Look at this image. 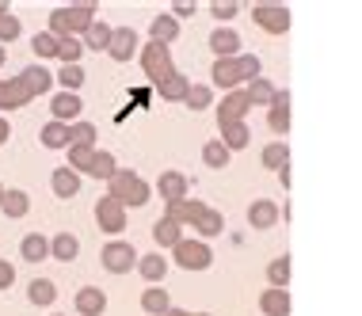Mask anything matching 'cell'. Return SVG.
<instances>
[{
    "label": "cell",
    "mask_w": 362,
    "mask_h": 316,
    "mask_svg": "<svg viewBox=\"0 0 362 316\" xmlns=\"http://www.w3.org/2000/svg\"><path fill=\"white\" fill-rule=\"evenodd\" d=\"M95 23V8L92 4H69V8H54L50 12V31L54 38H84V31Z\"/></svg>",
    "instance_id": "1"
},
{
    "label": "cell",
    "mask_w": 362,
    "mask_h": 316,
    "mask_svg": "<svg viewBox=\"0 0 362 316\" xmlns=\"http://www.w3.org/2000/svg\"><path fill=\"white\" fill-rule=\"evenodd\" d=\"M149 183L141 180L138 172H130V168H119V172L107 180V199H115L122 206V210H130V206H145L149 202Z\"/></svg>",
    "instance_id": "2"
},
{
    "label": "cell",
    "mask_w": 362,
    "mask_h": 316,
    "mask_svg": "<svg viewBox=\"0 0 362 316\" xmlns=\"http://www.w3.org/2000/svg\"><path fill=\"white\" fill-rule=\"evenodd\" d=\"M141 73L149 76L153 84H164V81H168V76L175 73V62H172V50H168V46L145 42V50H141Z\"/></svg>",
    "instance_id": "3"
},
{
    "label": "cell",
    "mask_w": 362,
    "mask_h": 316,
    "mask_svg": "<svg viewBox=\"0 0 362 316\" xmlns=\"http://www.w3.org/2000/svg\"><path fill=\"white\" fill-rule=\"evenodd\" d=\"M100 259H103V271L126 274V271H134V267H138V252H134L130 240H107L103 252H100Z\"/></svg>",
    "instance_id": "4"
},
{
    "label": "cell",
    "mask_w": 362,
    "mask_h": 316,
    "mask_svg": "<svg viewBox=\"0 0 362 316\" xmlns=\"http://www.w3.org/2000/svg\"><path fill=\"white\" fill-rule=\"evenodd\" d=\"M172 252H175V263H180L183 271H206L214 263V252L206 248V240H187V236H183Z\"/></svg>",
    "instance_id": "5"
},
{
    "label": "cell",
    "mask_w": 362,
    "mask_h": 316,
    "mask_svg": "<svg viewBox=\"0 0 362 316\" xmlns=\"http://www.w3.org/2000/svg\"><path fill=\"white\" fill-rule=\"evenodd\" d=\"M252 19H256V27H263L267 35H286L290 31V8H282V4H256L252 8Z\"/></svg>",
    "instance_id": "6"
},
{
    "label": "cell",
    "mask_w": 362,
    "mask_h": 316,
    "mask_svg": "<svg viewBox=\"0 0 362 316\" xmlns=\"http://www.w3.org/2000/svg\"><path fill=\"white\" fill-rule=\"evenodd\" d=\"M252 111L248 95H244V88H233V92L221 95V107H218V126H229V122H244Z\"/></svg>",
    "instance_id": "7"
},
{
    "label": "cell",
    "mask_w": 362,
    "mask_h": 316,
    "mask_svg": "<svg viewBox=\"0 0 362 316\" xmlns=\"http://www.w3.org/2000/svg\"><path fill=\"white\" fill-rule=\"evenodd\" d=\"M267 126H271V134H279L286 141V134H290V92L286 88H279L275 100L267 103Z\"/></svg>",
    "instance_id": "8"
},
{
    "label": "cell",
    "mask_w": 362,
    "mask_h": 316,
    "mask_svg": "<svg viewBox=\"0 0 362 316\" xmlns=\"http://www.w3.org/2000/svg\"><path fill=\"white\" fill-rule=\"evenodd\" d=\"M95 225H100L103 233L119 236V233L126 229V210H122L115 199H107V194H103V199L95 202Z\"/></svg>",
    "instance_id": "9"
},
{
    "label": "cell",
    "mask_w": 362,
    "mask_h": 316,
    "mask_svg": "<svg viewBox=\"0 0 362 316\" xmlns=\"http://www.w3.org/2000/svg\"><path fill=\"white\" fill-rule=\"evenodd\" d=\"M81 111H84V103H81V95H76V92H57L50 100V118H54V122L73 126L76 118H81Z\"/></svg>",
    "instance_id": "10"
},
{
    "label": "cell",
    "mask_w": 362,
    "mask_h": 316,
    "mask_svg": "<svg viewBox=\"0 0 362 316\" xmlns=\"http://www.w3.org/2000/svg\"><path fill=\"white\" fill-rule=\"evenodd\" d=\"M16 81L23 84V88H27V95L35 100V95H46V92L54 88V73H50L46 65H27L23 73L16 76Z\"/></svg>",
    "instance_id": "11"
},
{
    "label": "cell",
    "mask_w": 362,
    "mask_h": 316,
    "mask_svg": "<svg viewBox=\"0 0 362 316\" xmlns=\"http://www.w3.org/2000/svg\"><path fill=\"white\" fill-rule=\"evenodd\" d=\"M107 54H111L115 62H130V57L138 54V31H134V27H115Z\"/></svg>",
    "instance_id": "12"
},
{
    "label": "cell",
    "mask_w": 362,
    "mask_h": 316,
    "mask_svg": "<svg viewBox=\"0 0 362 316\" xmlns=\"http://www.w3.org/2000/svg\"><path fill=\"white\" fill-rule=\"evenodd\" d=\"M279 217H282V210H279V202H271V199H256L248 206V225L252 229H275L279 225Z\"/></svg>",
    "instance_id": "13"
},
{
    "label": "cell",
    "mask_w": 362,
    "mask_h": 316,
    "mask_svg": "<svg viewBox=\"0 0 362 316\" xmlns=\"http://www.w3.org/2000/svg\"><path fill=\"white\" fill-rule=\"evenodd\" d=\"M76 312L81 316H103L107 312V293L100 286H81V290H76Z\"/></svg>",
    "instance_id": "14"
},
{
    "label": "cell",
    "mask_w": 362,
    "mask_h": 316,
    "mask_svg": "<svg viewBox=\"0 0 362 316\" xmlns=\"http://www.w3.org/2000/svg\"><path fill=\"white\" fill-rule=\"evenodd\" d=\"M210 50H214V57H237L240 54V35L233 31V27H214Z\"/></svg>",
    "instance_id": "15"
},
{
    "label": "cell",
    "mask_w": 362,
    "mask_h": 316,
    "mask_svg": "<svg viewBox=\"0 0 362 316\" xmlns=\"http://www.w3.org/2000/svg\"><path fill=\"white\" fill-rule=\"evenodd\" d=\"M187 187L191 180L183 172H164L160 180H156V191H160V199L164 202H180V199H187Z\"/></svg>",
    "instance_id": "16"
},
{
    "label": "cell",
    "mask_w": 362,
    "mask_h": 316,
    "mask_svg": "<svg viewBox=\"0 0 362 316\" xmlns=\"http://www.w3.org/2000/svg\"><path fill=\"white\" fill-rule=\"evenodd\" d=\"M31 103V95H27V88L16 81V76H8V81H0V111H19V107Z\"/></svg>",
    "instance_id": "17"
},
{
    "label": "cell",
    "mask_w": 362,
    "mask_h": 316,
    "mask_svg": "<svg viewBox=\"0 0 362 316\" xmlns=\"http://www.w3.org/2000/svg\"><path fill=\"white\" fill-rule=\"evenodd\" d=\"M210 81L214 88H225V92H233V88L240 84V69H237V57H218L210 69Z\"/></svg>",
    "instance_id": "18"
},
{
    "label": "cell",
    "mask_w": 362,
    "mask_h": 316,
    "mask_svg": "<svg viewBox=\"0 0 362 316\" xmlns=\"http://www.w3.org/2000/svg\"><path fill=\"white\" fill-rule=\"evenodd\" d=\"M134 271L141 274L149 286H156V282H164V274H168V259H164L160 252H149V255H138V267Z\"/></svg>",
    "instance_id": "19"
},
{
    "label": "cell",
    "mask_w": 362,
    "mask_h": 316,
    "mask_svg": "<svg viewBox=\"0 0 362 316\" xmlns=\"http://www.w3.org/2000/svg\"><path fill=\"white\" fill-rule=\"evenodd\" d=\"M259 312L263 316H290V290L267 286V290L259 293Z\"/></svg>",
    "instance_id": "20"
},
{
    "label": "cell",
    "mask_w": 362,
    "mask_h": 316,
    "mask_svg": "<svg viewBox=\"0 0 362 316\" xmlns=\"http://www.w3.org/2000/svg\"><path fill=\"white\" fill-rule=\"evenodd\" d=\"M202 206H206V202H199V199H180V202H168L164 217H168V221H175V225L183 229V225H194V217L202 213Z\"/></svg>",
    "instance_id": "21"
},
{
    "label": "cell",
    "mask_w": 362,
    "mask_h": 316,
    "mask_svg": "<svg viewBox=\"0 0 362 316\" xmlns=\"http://www.w3.org/2000/svg\"><path fill=\"white\" fill-rule=\"evenodd\" d=\"M50 187H54V194L57 199H76L81 194V175L73 172V168H57V172L50 175Z\"/></svg>",
    "instance_id": "22"
},
{
    "label": "cell",
    "mask_w": 362,
    "mask_h": 316,
    "mask_svg": "<svg viewBox=\"0 0 362 316\" xmlns=\"http://www.w3.org/2000/svg\"><path fill=\"white\" fill-rule=\"evenodd\" d=\"M19 255H23L27 263H42L46 255H50V236H42V233H27L23 240H19Z\"/></svg>",
    "instance_id": "23"
},
{
    "label": "cell",
    "mask_w": 362,
    "mask_h": 316,
    "mask_svg": "<svg viewBox=\"0 0 362 316\" xmlns=\"http://www.w3.org/2000/svg\"><path fill=\"white\" fill-rule=\"evenodd\" d=\"M50 255L57 263H73L76 255H81V240H76V233H57L50 236Z\"/></svg>",
    "instance_id": "24"
},
{
    "label": "cell",
    "mask_w": 362,
    "mask_h": 316,
    "mask_svg": "<svg viewBox=\"0 0 362 316\" xmlns=\"http://www.w3.org/2000/svg\"><path fill=\"white\" fill-rule=\"evenodd\" d=\"M0 210L12 217V221H16V217H27V213H31V194L12 187V191H4V199H0Z\"/></svg>",
    "instance_id": "25"
},
{
    "label": "cell",
    "mask_w": 362,
    "mask_h": 316,
    "mask_svg": "<svg viewBox=\"0 0 362 316\" xmlns=\"http://www.w3.org/2000/svg\"><path fill=\"white\" fill-rule=\"evenodd\" d=\"M141 309L149 312V316H164L172 309V298H168V290L164 286H149V290L141 293Z\"/></svg>",
    "instance_id": "26"
},
{
    "label": "cell",
    "mask_w": 362,
    "mask_h": 316,
    "mask_svg": "<svg viewBox=\"0 0 362 316\" xmlns=\"http://www.w3.org/2000/svg\"><path fill=\"white\" fill-rule=\"evenodd\" d=\"M221 229H225V217H221V210H210V206H202V213L194 217V233L199 236H221Z\"/></svg>",
    "instance_id": "27"
},
{
    "label": "cell",
    "mask_w": 362,
    "mask_h": 316,
    "mask_svg": "<svg viewBox=\"0 0 362 316\" xmlns=\"http://www.w3.org/2000/svg\"><path fill=\"white\" fill-rule=\"evenodd\" d=\"M218 141H221L229 153L244 149V145L252 141V134H248V122H229V126H221V137H218Z\"/></svg>",
    "instance_id": "28"
},
{
    "label": "cell",
    "mask_w": 362,
    "mask_h": 316,
    "mask_svg": "<svg viewBox=\"0 0 362 316\" xmlns=\"http://www.w3.org/2000/svg\"><path fill=\"white\" fill-rule=\"evenodd\" d=\"M275 92H279V88L271 84L267 76H256V81H248V88H244V95H248L252 107H267L271 100H275Z\"/></svg>",
    "instance_id": "29"
},
{
    "label": "cell",
    "mask_w": 362,
    "mask_h": 316,
    "mask_svg": "<svg viewBox=\"0 0 362 316\" xmlns=\"http://www.w3.org/2000/svg\"><path fill=\"white\" fill-rule=\"evenodd\" d=\"M38 141H42L46 149H69V126L50 118V122L42 126V134H38Z\"/></svg>",
    "instance_id": "30"
},
{
    "label": "cell",
    "mask_w": 362,
    "mask_h": 316,
    "mask_svg": "<svg viewBox=\"0 0 362 316\" xmlns=\"http://www.w3.org/2000/svg\"><path fill=\"white\" fill-rule=\"evenodd\" d=\"M115 172H119L115 156L107 153V149H95V153H92V164H88V172H84V175H92V180H103V183H107Z\"/></svg>",
    "instance_id": "31"
},
{
    "label": "cell",
    "mask_w": 362,
    "mask_h": 316,
    "mask_svg": "<svg viewBox=\"0 0 362 316\" xmlns=\"http://www.w3.org/2000/svg\"><path fill=\"white\" fill-rule=\"evenodd\" d=\"M180 35V23H175V19L164 12V16H156L153 23H149V42H160V46H168L172 38Z\"/></svg>",
    "instance_id": "32"
},
{
    "label": "cell",
    "mask_w": 362,
    "mask_h": 316,
    "mask_svg": "<svg viewBox=\"0 0 362 316\" xmlns=\"http://www.w3.org/2000/svg\"><path fill=\"white\" fill-rule=\"evenodd\" d=\"M111 31H115L111 23H103V19H95V23L84 31L81 46H88V50H107V46H111Z\"/></svg>",
    "instance_id": "33"
},
{
    "label": "cell",
    "mask_w": 362,
    "mask_h": 316,
    "mask_svg": "<svg viewBox=\"0 0 362 316\" xmlns=\"http://www.w3.org/2000/svg\"><path fill=\"white\" fill-rule=\"evenodd\" d=\"M153 240H156V248H175V244L183 240V229L175 221H168V217H160V221L153 225Z\"/></svg>",
    "instance_id": "34"
},
{
    "label": "cell",
    "mask_w": 362,
    "mask_h": 316,
    "mask_svg": "<svg viewBox=\"0 0 362 316\" xmlns=\"http://www.w3.org/2000/svg\"><path fill=\"white\" fill-rule=\"evenodd\" d=\"M187 88L191 81L183 73H172L164 84H156V92H160V100H168V103H183V95H187Z\"/></svg>",
    "instance_id": "35"
},
{
    "label": "cell",
    "mask_w": 362,
    "mask_h": 316,
    "mask_svg": "<svg viewBox=\"0 0 362 316\" xmlns=\"http://www.w3.org/2000/svg\"><path fill=\"white\" fill-rule=\"evenodd\" d=\"M259 160H263V168L279 172V168H286V164H290V145H286V141H271V145H263Z\"/></svg>",
    "instance_id": "36"
},
{
    "label": "cell",
    "mask_w": 362,
    "mask_h": 316,
    "mask_svg": "<svg viewBox=\"0 0 362 316\" xmlns=\"http://www.w3.org/2000/svg\"><path fill=\"white\" fill-rule=\"evenodd\" d=\"M54 298H57V286H54L50 279H35L31 286H27V301H31V305H38V309H46V305H54Z\"/></svg>",
    "instance_id": "37"
},
{
    "label": "cell",
    "mask_w": 362,
    "mask_h": 316,
    "mask_svg": "<svg viewBox=\"0 0 362 316\" xmlns=\"http://www.w3.org/2000/svg\"><path fill=\"white\" fill-rule=\"evenodd\" d=\"M229 160H233V153L225 149L221 141H206V145H202V164H206V168H214V172H221V168H229Z\"/></svg>",
    "instance_id": "38"
},
{
    "label": "cell",
    "mask_w": 362,
    "mask_h": 316,
    "mask_svg": "<svg viewBox=\"0 0 362 316\" xmlns=\"http://www.w3.org/2000/svg\"><path fill=\"white\" fill-rule=\"evenodd\" d=\"M267 282L275 286V290H286V282H290V255L286 252L267 263Z\"/></svg>",
    "instance_id": "39"
},
{
    "label": "cell",
    "mask_w": 362,
    "mask_h": 316,
    "mask_svg": "<svg viewBox=\"0 0 362 316\" xmlns=\"http://www.w3.org/2000/svg\"><path fill=\"white\" fill-rule=\"evenodd\" d=\"M183 103H187L191 111H206V107L214 103V88L210 84H191L187 95H183Z\"/></svg>",
    "instance_id": "40"
},
{
    "label": "cell",
    "mask_w": 362,
    "mask_h": 316,
    "mask_svg": "<svg viewBox=\"0 0 362 316\" xmlns=\"http://www.w3.org/2000/svg\"><path fill=\"white\" fill-rule=\"evenodd\" d=\"M81 54H84L81 38H57V62L62 65H81Z\"/></svg>",
    "instance_id": "41"
},
{
    "label": "cell",
    "mask_w": 362,
    "mask_h": 316,
    "mask_svg": "<svg viewBox=\"0 0 362 316\" xmlns=\"http://www.w3.org/2000/svg\"><path fill=\"white\" fill-rule=\"evenodd\" d=\"M19 35H23V27H19V16H12L8 8H0V46H4V42H16Z\"/></svg>",
    "instance_id": "42"
},
{
    "label": "cell",
    "mask_w": 362,
    "mask_h": 316,
    "mask_svg": "<svg viewBox=\"0 0 362 316\" xmlns=\"http://www.w3.org/2000/svg\"><path fill=\"white\" fill-rule=\"evenodd\" d=\"M69 145H88V149H95V126L76 118V122L69 126Z\"/></svg>",
    "instance_id": "43"
},
{
    "label": "cell",
    "mask_w": 362,
    "mask_h": 316,
    "mask_svg": "<svg viewBox=\"0 0 362 316\" xmlns=\"http://www.w3.org/2000/svg\"><path fill=\"white\" fill-rule=\"evenodd\" d=\"M65 153H69V164H65V168H73L76 175H84L88 164H92V153H95V149H88V145H69Z\"/></svg>",
    "instance_id": "44"
},
{
    "label": "cell",
    "mask_w": 362,
    "mask_h": 316,
    "mask_svg": "<svg viewBox=\"0 0 362 316\" xmlns=\"http://www.w3.org/2000/svg\"><path fill=\"white\" fill-rule=\"evenodd\" d=\"M54 81L62 84L65 92H76V88L84 84V65H62V73H57Z\"/></svg>",
    "instance_id": "45"
},
{
    "label": "cell",
    "mask_w": 362,
    "mask_h": 316,
    "mask_svg": "<svg viewBox=\"0 0 362 316\" xmlns=\"http://www.w3.org/2000/svg\"><path fill=\"white\" fill-rule=\"evenodd\" d=\"M31 50H35V57H57V38L50 31H38L31 38Z\"/></svg>",
    "instance_id": "46"
},
{
    "label": "cell",
    "mask_w": 362,
    "mask_h": 316,
    "mask_svg": "<svg viewBox=\"0 0 362 316\" xmlns=\"http://www.w3.org/2000/svg\"><path fill=\"white\" fill-rule=\"evenodd\" d=\"M237 69H240V84L256 81L259 76V57L256 54H237Z\"/></svg>",
    "instance_id": "47"
},
{
    "label": "cell",
    "mask_w": 362,
    "mask_h": 316,
    "mask_svg": "<svg viewBox=\"0 0 362 316\" xmlns=\"http://www.w3.org/2000/svg\"><path fill=\"white\" fill-rule=\"evenodd\" d=\"M12 282H16V267L8 259H0V290H12Z\"/></svg>",
    "instance_id": "48"
},
{
    "label": "cell",
    "mask_w": 362,
    "mask_h": 316,
    "mask_svg": "<svg viewBox=\"0 0 362 316\" xmlns=\"http://www.w3.org/2000/svg\"><path fill=\"white\" fill-rule=\"evenodd\" d=\"M210 12H214V19H218V23H221V19H233V16L240 12V8H237V4H214Z\"/></svg>",
    "instance_id": "49"
},
{
    "label": "cell",
    "mask_w": 362,
    "mask_h": 316,
    "mask_svg": "<svg viewBox=\"0 0 362 316\" xmlns=\"http://www.w3.org/2000/svg\"><path fill=\"white\" fill-rule=\"evenodd\" d=\"M8 137H12V126H8V118H0V145H4Z\"/></svg>",
    "instance_id": "50"
},
{
    "label": "cell",
    "mask_w": 362,
    "mask_h": 316,
    "mask_svg": "<svg viewBox=\"0 0 362 316\" xmlns=\"http://www.w3.org/2000/svg\"><path fill=\"white\" fill-rule=\"evenodd\" d=\"M279 183H282V187H290V183H293V180H290V164H286V168H279Z\"/></svg>",
    "instance_id": "51"
},
{
    "label": "cell",
    "mask_w": 362,
    "mask_h": 316,
    "mask_svg": "<svg viewBox=\"0 0 362 316\" xmlns=\"http://www.w3.org/2000/svg\"><path fill=\"white\" fill-rule=\"evenodd\" d=\"M164 316H191V312H183V309H168Z\"/></svg>",
    "instance_id": "52"
},
{
    "label": "cell",
    "mask_w": 362,
    "mask_h": 316,
    "mask_svg": "<svg viewBox=\"0 0 362 316\" xmlns=\"http://www.w3.org/2000/svg\"><path fill=\"white\" fill-rule=\"evenodd\" d=\"M4 62H8V50H4V46H0V69H4Z\"/></svg>",
    "instance_id": "53"
},
{
    "label": "cell",
    "mask_w": 362,
    "mask_h": 316,
    "mask_svg": "<svg viewBox=\"0 0 362 316\" xmlns=\"http://www.w3.org/2000/svg\"><path fill=\"white\" fill-rule=\"evenodd\" d=\"M4 191H8V187H4V183H0V199H4Z\"/></svg>",
    "instance_id": "54"
},
{
    "label": "cell",
    "mask_w": 362,
    "mask_h": 316,
    "mask_svg": "<svg viewBox=\"0 0 362 316\" xmlns=\"http://www.w3.org/2000/svg\"><path fill=\"white\" fill-rule=\"evenodd\" d=\"M191 316H210V312H191Z\"/></svg>",
    "instance_id": "55"
},
{
    "label": "cell",
    "mask_w": 362,
    "mask_h": 316,
    "mask_svg": "<svg viewBox=\"0 0 362 316\" xmlns=\"http://www.w3.org/2000/svg\"><path fill=\"white\" fill-rule=\"evenodd\" d=\"M50 316H62V312H50Z\"/></svg>",
    "instance_id": "56"
}]
</instances>
